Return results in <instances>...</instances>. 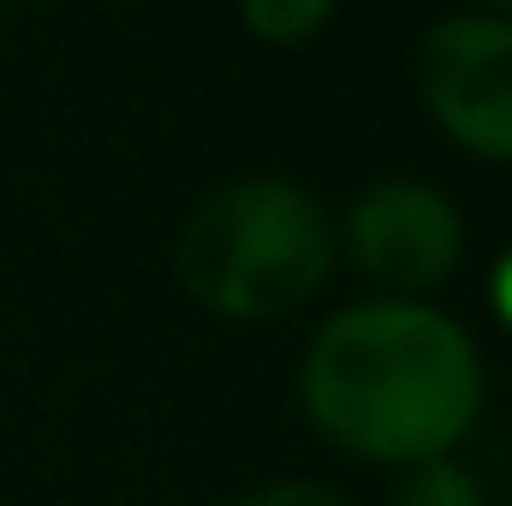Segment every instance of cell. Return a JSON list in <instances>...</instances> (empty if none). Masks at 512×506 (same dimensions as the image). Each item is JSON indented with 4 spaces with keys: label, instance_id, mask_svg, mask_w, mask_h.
Masks as SVG:
<instances>
[{
    "label": "cell",
    "instance_id": "obj_7",
    "mask_svg": "<svg viewBox=\"0 0 512 506\" xmlns=\"http://www.w3.org/2000/svg\"><path fill=\"white\" fill-rule=\"evenodd\" d=\"M239 506H352V501L328 483H268V489L245 495Z\"/></svg>",
    "mask_w": 512,
    "mask_h": 506
},
{
    "label": "cell",
    "instance_id": "obj_1",
    "mask_svg": "<svg viewBox=\"0 0 512 506\" xmlns=\"http://www.w3.org/2000/svg\"><path fill=\"white\" fill-rule=\"evenodd\" d=\"M310 429L370 465H429L477 429L483 358L435 304L370 298L328 316L298 364Z\"/></svg>",
    "mask_w": 512,
    "mask_h": 506
},
{
    "label": "cell",
    "instance_id": "obj_2",
    "mask_svg": "<svg viewBox=\"0 0 512 506\" xmlns=\"http://www.w3.org/2000/svg\"><path fill=\"white\" fill-rule=\"evenodd\" d=\"M334 221L292 179H233L179 227V286L233 322H268L316 298L334 274Z\"/></svg>",
    "mask_w": 512,
    "mask_h": 506
},
{
    "label": "cell",
    "instance_id": "obj_6",
    "mask_svg": "<svg viewBox=\"0 0 512 506\" xmlns=\"http://www.w3.org/2000/svg\"><path fill=\"white\" fill-rule=\"evenodd\" d=\"M393 506H489V495L459 459H429V465H411L399 477Z\"/></svg>",
    "mask_w": 512,
    "mask_h": 506
},
{
    "label": "cell",
    "instance_id": "obj_8",
    "mask_svg": "<svg viewBox=\"0 0 512 506\" xmlns=\"http://www.w3.org/2000/svg\"><path fill=\"white\" fill-rule=\"evenodd\" d=\"M489 310L501 316V328L512 334V251L495 262V274H489Z\"/></svg>",
    "mask_w": 512,
    "mask_h": 506
},
{
    "label": "cell",
    "instance_id": "obj_3",
    "mask_svg": "<svg viewBox=\"0 0 512 506\" xmlns=\"http://www.w3.org/2000/svg\"><path fill=\"white\" fill-rule=\"evenodd\" d=\"M417 96L465 155L512 167V12H453L423 30Z\"/></svg>",
    "mask_w": 512,
    "mask_h": 506
},
{
    "label": "cell",
    "instance_id": "obj_5",
    "mask_svg": "<svg viewBox=\"0 0 512 506\" xmlns=\"http://www.w3.org/2000/svg\"><path fill=\"white\" fill-rule=\"evenodd\" d=\"M239 24L268 48H304L334 24V6L328 0H256L239 12Z\"/></svg>",
    "mask_w": 512,
    "mask_h": 506
},
{
    "label": "cell",
    "instance_id": "obj_4",
    "mask_svg": "<svg viewBox=\"0 0 512 506\" xmlns=\"http://www.w3.org/2000/svg\"><path fill=\"white\" fill-rule=\"evenodd\" d=\"M334 245L382 298L423 304V292H435L465 262V221L447 191L423 179H376L352 197Z\"/></svg>",
    "mask_w": 512,
    "mask_h": 506
}]
</instances>
